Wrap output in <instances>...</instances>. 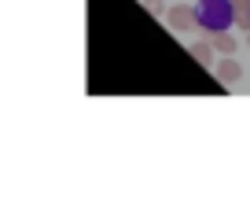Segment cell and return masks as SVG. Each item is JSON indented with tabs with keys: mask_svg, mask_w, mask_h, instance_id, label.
I'll return each instance as SVG.
<instances>
[{
	"mask_svg": "<svg viewBox=\"0 0 250 210\" xmlns=\"http://www.w3.org/2000/svg\"><path fill=\"white\" fill-rule=\"evenodd\" d=\"M166 23H169L177 33H188V30H195V26H199V11L188 8V4H177V8L166 11Z\"/></svg>",
	"mask_w": 250,
	"mask_h": 210,
	"instance_id": "cell-1",
	"label": "cell"
},
{
	"mask_svg": "<svg viewBox=\"0 0 250 210\" xmlns=\"http://www.w3.org/2000/svg\"><path fill=\"white\" fill-rule=\"evenodd\" d=\"M217 74H221V81H228V85H232V81H239L243 67H239V63H235V59H225V63H221V67H217Z\"/></svg>",
	"mask_w": 250,
	"mask_h": 210,
	"instance_id": "cell-2",
	"label": "cell"
},
{
	"mask_svg": "<svg viewBox=\"0 0 250 210\" xmlns=\"http://www.w3.org/2000/svg\"><path fill=\"white\" fill-rule=\"evenodd\" d=\"M191 55L210 67V63H213V45H210V41H195V45H191Z\"/></svg>",
	"mask_w": 250,
	"mask_h": 210,
	"instance_id": "cell-3",
	"label": "cell"
},
{
	"mask_svg": "<svg viewBox=\"0 0 250 210\" xmlns=\"http://www.w3.org/2000/svg\"><path fill=\"white\" fill-rule=\"evenodd\" d=\"M213 48H217V52H225V55H232V52H235V37L217 33V37H213Z\"/></svg>",
	"mask_w": 250,
	"mask_h": 210,
	"instance_id": "cell-4",
	"label": "cell"
},
{
	"mask_svg": "<svg viewBox=\"0 0 250 210\" xmlns=\"http://www.w3.org/2000/svg\"><path fill=\"white\" fill-rule=\"evenodd\" d=\"M232 19H235V26H239L243 33L250 30V11H247V8H235V15H232Z\"/></svg>",
	"mask_w": 250,
	"mask_h": 210,
	"instance_id": "cell-5",
	"label": "cell"
},
{
	"mask_svg": "<svg viewBox=\"0 0 250 210\" xmlns=\"http://www.w3.org/2000/svg\"><path fill=\"white\" fill-rule=\"evenodd\" d=\"M144 4H147V11H155V15H166V4H162V0H144Z\"/></svg>",
	"mask_w": 250,
	"mask_h": 210,
	"instance_id": "cell-6",
	"label": "cell"
},
{
	"mask_svg": "<svg viewBox=\"0 0 250 210\" xmlns=\"http://www.w3.org/2000/svg\"><path fill=\"white\" fill-rule=\"evenodd\" d=\"M235 4H239V8H250V0H235Z\"/></svg>",
	"mask_w": 250,
	"mask_h": 210,
	"instance_id": "cell-7",
	"label": "cell"
}]
</instances>
